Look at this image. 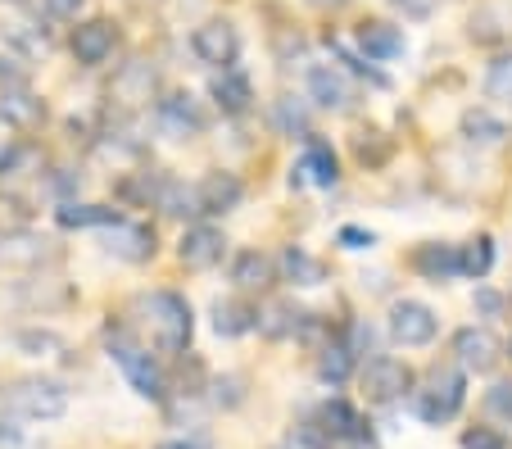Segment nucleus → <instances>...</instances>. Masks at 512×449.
I'll use <instances>...</instances> for the list:
<instances>
[{"instance_id": "1", "label": "nucleus", "mask_w": 512, "mask_h": 449, "mask_svg": "<svg viewBox=\"0 0 512 449\" xmlns=\"http://www.w3.org/2000/svg\"><path fill=\"white\" fill-rule=\"evenodd\" d=\"M136 304H141V313H145V323H150V332H155L159 350L164 354H186L191 332H195L191 304H186L177 291H150V295H141Z\"/></svg>"}, {"instance_id": "2", "label": "nucleus", "mask_w": 512, "mask_h": 449, "mask_svg": "<svg viewBox=\"0 0 512 449\" xmlns=\"http://www.w3.org/2000/svg\"><path fill=\"white\" fill-rule=\"evenodd\" d=\"M463 400H467V372L458 368V363H440V368H431V377H426V391L408 395L413 413L426 422V427H440V422L458 418Z\"/></svg>"}, {"instance_id": "3", "label": "nucleus", "mask_w": 512, "mask_h": 449, "mask_svg": "<svg viewBox=\"0 0 512 449\" xmlns=\"http://www.w3.org/2000/svg\"><path fill=\"white\" fill-rule=\"evenodd\" d=\"M105 345H109V359L123 368V377L132 381V391L141 395V400H155V404L168 400V377H164V368L155 363V354H145V345H136L132 336L114 332V327H109Z\"/></svg>"}, {"instance_id": "4", "label": "nucleus", "mask_w": 512, "mask_h": 449, "mask_svg": "<svg viewBox=\"0 0 512 449\" xmlns=\"http://www.w3.org/2000/svg\"><path fill=\"white\" fill-rule=\"evenodd\" d=\"M68 413V391L50 377H23L5 391V418L14 422H50Z\"/></svg>"}, {"instance_id": "5", "label": "nucleus", "mask_w": 512, "mask_h": 449, "mask_svg": "<svg viewBox=\"0 0 512 449\" xmlns=\"http://www.w3.org/2000/svg\"><path fill=\"white\" fill-rule=\"evenodd\" d=\"M363 395L372 404H399L404 395H413V368L404 359H390V354H377V359L363 368Z\"/></svg>"}, {"instance_id": "6", "label": "nucleus", "mask_w": 512, "mask_h": 449, "mask_svg": "<svg viewBox=\"0 0 512 449\" xmlns=\"http://www.w3.org/2000/svg\"><path fill=\"white\" fill-rule=\"evenodd\" d=\"M435 332H440V318H435L431 304H422V300H395L390 304V336H395L399 345H408V350L431 345Z\"/></svg>"}, {"instance_id": "7", "label": "nucleus", "mask_w": 512, "mask_h": 449, "mask_svg": "<svg viewBox=\"0 0 512 449\" xmlns=\"http://www.w3.org/2000/svg\"><path fill=\"white\" fill-rule=\"evenodd\" d=\"M0 123L19 127V132H32V127L46 123V100L23 78H5L0 82Z\"/></svg>"}, {"instance_id": "8", "label": "nucleus", "mask_w": 512, "mask_h": 449, "mask_svg": "<svg viewBox=\"0 0 512 449\" xmlns=\"http://www.w3.org/2000/svg\"><path fill=\"white\" fill-rule=\"evenodd\" d=\"M191 50L204 64H213V69H232L236 55H241V32L227 19H209L191 32Z\"/></svg>"}, {"instance_id": "9", "label": "nucleus", "mask_w": 512, "mask_h": 449, "mask_svg": "<svg viewBox=\"0 0 512 449\" xmlns=\"http://www.w3.org/2000/svg\"><path fill=\"white\" fill-rule=\"evenodd\" d=\"M155 91H159V69L150 59H132V64H123V69L114 73L109 96H114L123 109H145L155 100Z\"/></svg>"}, {"instance_id": "10", "label": "nucleus", "mask_w": 512, "mask_h": 449, "mask_svg": "<svg viewBox=\"0 0 512 449\" xmlns=\"http://www.w3.org/2000/svg\"><path fill=\"white\" fill-rule=\"evenodd\" d=\"M223 250H227V236L213 223H191L182 232V241H177V259H182L186 268H195V273L223 264Z\"/></svg>"}, {"instance_id": "11", "label": "nucleus", "mask_w": 512, "mask_h": 449, "mask_svg": "<svg viewBox=\"0 0 512 449\" xmlns=\"http://www.w3.org/2000/svg\"><path fill=\"white\" fill-rule=\"evenodd\" d=\"M55 259V241L41 232H28V227H10V232H0V264L10 268H37Z\"/></svg>"}, {"instance_id": "12", "label": "nucleus", "mask_w": 512, "mask_h": 449, "mask_svg": "<svg viewBox=\"0 0 512 449\" xmlns=\"http://www.w3.org/2000/svg\"><path fill=\"white\" fill-rule=\"evenodd\" d=\"M155 114H159V127H164L173 141H191V137L204 132V114H200V105H195L191 91H173V96H164Z\"/></svg>"}, {"instance_id": "13", "label": "nucleus", "mask_w": 512, "mask_h": 449, "mask_svg": "<svg viewBox=\"0 0 512 449\" xmlns=\"http://www.w3.org/2000/svg\"><path fill=\"white\" fill-rule=\"evenodd\" d=\"M413 268L431 286L454 282V277H463V250H458V245H445V241H426L413 250Z\"/></svg>"}, {"instance_id": "14", "label": "nucleus", "mask_w": 512, "mask_h": 449, "mask_svg": "<svg viewBox=\"0 0 512 449\" xmlns=\"http://www.w3.org/2000/svg\"><path fill=\"white\" fill-rule=\"evenodd\" d=\"M114 46H118V28L109 19H87L73 28V55H78V64H87V69L105 64V59L114 55Z\"/></svg>"}, {"instance_id": "15", "label": "nucleus", "mask_w": 512, "mask_h": 449, "mask_svg": "<svg viewBox=\"0 0 512 449\" xmlns=\"http://www.w3.org/2000/svg\"><path fill=\"white\" fill-rule=\"evenodd\" d=\"M209 96H213V105L223 109L227 118H241L245 109L254 105V87H250V73L245 69H218L213 73V87H209Z\"/></svg>"}, {"instance_id": "16", "label": "nucleus", "mask_w": 512, "mask_h": 449, "mask_svg": "<svg viewBox=\"0 0 512 449\" xmlns=\"http://www.w3.org/2000/svg\"><path fill=\"white\" fill-rule=\"evenodd\" d=\"M309 100L322 109H349L354 105V82L336 64H313L309 69Z\"/></svg>"}, {"instance_id": "17", "label": "nucleus", "mask_w": 512, "mask_h": 449, "mask_svg": "<svg viewBox=\"0 0 512 449\" xmlns=\"http://www.w3.org/2000/svg\"><path fill=\"white\" fill-rule=\"evenodd\" d=\"M454 354L463 372H490L499 363V341L485 327H463V332H454Z\"/></svg>"}, {"instance_id": "18", "label": "nucleus", "mask_w": 512, "mask_h": 449, "mask_svg": "<svg viewBox=\"0 0 512 449\" xmlns=\"http://www.w3.org/2000/svg\"><path fill=\"white\" fill-rule=\"evenodd\" d=\"M105 250L114 254V259H127V264H145L150 254H155V232L145 223H118L105 232Z\"/></svg>"}, {"instance_id": "19", "label": "nucleus", "mask_w": 512, "mask_h": 449, "mask_svg": "<svg viewBox=\"0 0 512 449\" xmlns=\"http://www.w3.org/2000/svg\"><path fill=\"white\" fill-rule=\"evenodd\" d=\"M318 427L327 431L331 440H349V445H363V440H368V422L358 418V409L349 400H327L318 409Z\"/></svg>"}, {"instance_id": "20", "label": "nucleus", "mask_w": 512, "mask_h": 449, "mask_svg": "<svg viewBox=\"0 0 512 449\" xmlns=\"http://www.w3.org/2000/svg\"><path fill=\"white\" fill-rule=\"evenodd\" d=\"M277 273H281V282L304 286V291L327 282V264H322L318 254L304 250V245H286V250L277 254Z\"/></svg>"}, {"instance_id": "21", "label": "nucleus", "mask_w": 512, "mask_h": 449, "mask_svg": "<svg viewBox=\"0 0 512 449\" xmlns=\"http://www.w3.org/2000/svg\"><path fill=\"white\" fill-rule=\"evenodd\" d=\"M195 191H200V214H232L245 196V186L236 173H209L195 182Z\"/></svg>"}, {"instance_id": "22", "label": "nucleus", "mask_w": 512, "mask_h": 449, "mask_svg": "<svg viewBox=\"0 0 512 449\" xmlns=\"http://www.w3.org/2000/svg\"><path fill=\"white\" fill-rule=\"evenodd\" d=\"M155 209H164L168 218H200V191L191 182L173 173H159L155 182Z\"/></svg>"}, {"instance_id": "23", "label": "nucleus", "mask_w": 512, "mask_h": 449, "mask_svg": "<svg viewBox=\"0 0 512 449\" xmlns=\"http://www.w3.org/2000/svg\"><path fill=\"white\" fill-rule=\"evenodd\" d=\"M232 282L236 291H268L277 282V259L263 250H241L232 259Z\"/></svg>"}, {"instance_id": "24", "label": "nucleus", "mask_w": 512, "mask_h": 449, "mask_svg": "<svg viewBox=\"0 0 512 449\" xmlns=\"http://www.w3.org/2000/svg\"><path fill=\"white\" fill-rule=\"evenodd\" d=\"M304 318H309V313H300L290 300H268L259 309V332L268 336V341H286V336L304 332Z\"/></svg>"}, {"instance_id": "25", "label": "nucleus", "mask_w": 512, "mask_h": 449, "mask_svg": "<svg viewBox=\"0 0 512 449\" xmlns=\"http://www.w3.org/2000/svg\"><path fill=\"white\" fill-rule=\"evenodd\" d=\"M512 37V5L508 0H490L481 10L472 14V41L481 46H494V41H508Z\"/></svg>"}, {"instance_id": "26", "label": "nucleus", "mask_w": 512, "mask_h": 449, "mask_svg": "<svg viewBox=\"0 0 512 449\" xmlns=\"http://www.w3.org/2000/svg\"><path fill=\"white\" fill-rule=\"evenodd\" d=\"M300 173H304V182H313V186H336L340 182V164H336V150L327 146V141H318V137H309V146H304V159H300Z\"/></svg>"}, {"instance_id": "27", "label": "nucleus", "mask_w": 512, "mask_h": 449, "mask_svg": "<svg viewBox=\"0 0 512 449\" xmlns=\"http://www.w3.org/2000/svg\"><path fill=\"white\" fill-rule=\"evenodd\" d=\"M259 327V309L245 300H213V332L218 336H245Z\"/></svg>"}, {"instance_id": "28", "label": "nucleus", "mask_w": 512, "mask_h": 449, "mask_svg": "<svg viewBox=\"0 0 512 449\" xmlns=\"http://www.w3.org/2000/svg\"><path fill=\"white\" fill-rule=\"evenodd\" d=\"M358 46H363L368 59H395V55H404L408 41L390 23H358Z\"/></svg>"}, {"instance_id": "29", "label": "nucleus", "mask_w": 512, "mask_h": 449, "mask_svg": "<svg viewBox=\"0 0 512 449\" xmlns=\"http://www.w3.org/2000/svg\"><path fill=\"white\" fill-rule=\"evenodd\" d=\"M55 223L59 227H105L109 232V227L123 223V214L109 205H78V200H68V205L55 209Z\"/></svg>"}, {"instance_id": "30", "label": "nucleus", "mask_w": 512, "mask_h": 449, "mask_svg": "<svg viewBox=\"0 0 512 449\" xmlns=\"http://www.w3.org/2000/svg\"><path fill=\"white\" fill-rule=\"evenodd\" d=\"M354 350L345 345V336L340 341H327L322 345V354H318V377L327 381V386H345L349 381V372H354Z\"/></svg>"}, {"instance_id": "31", "label": "nucleus", "mask_w": 512, "mask_h": 449, "mask_svg": "<svg viewBox=\"0 0 512 449\" xmlns=\"http://www.w3.org/2000/svg\"><path fill=\"white\" fill-rule=\"evenodd\" d=\"M463 137L467 141H481V146H494V141L508 137V127H503V118L485 114V109H467V114H463Z\"/></svg>"}, {"instance_id": "32", "label": "nucleus", "mask_w": 512, "mask_h": 449, "mask_svg": "<svg viewBox=\"0 0 512 449\" xmlns=\"http://www.w3.org/2000/svg\"><path fill=\"white\" fill-rule=\"evenodd\" d=\"M41 164V150L28 146V141H14L5 155H0V182H19V177H28V168Z\"/></svg>"}, {"instance_id": "33", "label": "nucleus", "mask_w": 512, "mask_h": 449, "mask_svg": "<svg viewBox=\"0 0 512 449\" xmlns=\"http://www.w3.org/2000/svg\"><path fill=\"white\" fill-rule=\"evenodd\" d=\"M272 123H277V132H286V137H309V109H304V100L295 96H281L277 105H272Z\"/></svg>"}, {"instance_id": "34", "label": "nucleus", "mask_w": 512, "mask_h": 449, "mask_svg": "<svg viewBox=\"0 0 512 449\" xmlns=\"http://www.w3.org/2000/svg\"><path fill=\"white\" fill-rule=\"evenodd\" d=\"M458 250H463V277H476V282H481V277L494 268V241L490 236H476V241L458 245Z\"/></svg>"}, {"instance_id": "35", "label": "nucleus", "mask_w": 512, "mask_h": 449, "mask_svg": "<svg viewBox=\"0 0 512 449\" xmlns=\"http://www.w3.org/2000/svg\"><path fill=\"white\" fill-rule=\"evenodd\" d=\"M19 350H28V354H37V359H50V354H64V336L59 332H50V327H23L19 336Z\"/></svg>"}, {"instance_id": "36", "label": "nucleus", "mask_w": 512, "mask_h": 449, "mask_svg": "<svg viewBox=\"0 0 512 449\" xmlns=\"http://www.w3.org/2000/svg\"><path fill=\"white\" fill-rule=\"evenodd\" d=\"M485 91H490L494 100H512V55H499L485 69Z\"/></svg>"}, {"instance_id": "37", "label": "nucleus", "mask_w": 512, "mask_h": 449, "mask_svg": "<svg viewBox=\"0 0 512 449\" xmlns=\"http://www.w3.org/2000/svg\"><path fill=\"white\" fill-rule=\"evenodd\" d=\"M213 404H223V409L245 404V377H241V372H227V377L213 381Z\"/></svg>"}, {"instance_id": "38", "label": "nucleus", "mask_w": 512, "mask_h": 449, "mask_svg": "<svg viewBox=\"0 0 512 449\" xmlns=\"http://www.w3.org/2000/svg\"><path fill=\"white\" fill-rule=\"evenodd\" d=\"M485 409L494 413V418H503V422H512V381H499L490 395H485Z\"/></svg>"}, {"instance_id": "39", "label": "nucleus", "mask_w": 512, "mask_h": 449, "mask_svg": "<svg viewBox=\"0 0 512 449\" xmlns=\"http://www.w3.org/2000/svg\"><path fill=\"white\" fill-rule=\"evenodd\" d=\"M372 341H377V336H372V327L363 323V318H358V323L345 332V345H349V350H354V359H363V354L372 350Z\"/></svg>"}, {"instance_id": "40", "label": "nucleus", "mask_w": 512, "mask_h": 449, "mask_svg": "<svg viewBox=\"0 0 512 449\" xmlns=\"http://www.w3.org/2000/svg\"><path fill=\"white\" fill-rule=\"evenodd\" d=\"M336 241L345 245V250H372V245H377V236H372L368 227H340Z\"/></svg>"}, {"instance_id": "41", "label": "nucleus", "mask_w": 512, "mask_h": 449, "mask_svg": "<svg viewBox=\"0 0 512 449\" xmlns=\"http://www.w3.org/2000/svg\"><path fill=\"white\" fill-rule=\"evenodd\" d=\"M50 191L59 196V205H68V196L78 191V173H73V168H55V177H50Z\"/></svg>"}, {"instance_id": "42", "label": "nucleus", "mask_w": 512, "mask_h": 449, "mask_svg": "<svg viewBox=\"0 0 512 449\" xmlns=\"http://www.w3.org/2000/svg\"><path fill=\"white\" fill-rule=\"evenodd\" d=\"M476 309H481V318H499V313H503V295L490 291V286H476Z\"/></svg>"}, {"instance_id": "43", "label": "nucleus", "mask_w": 512, "mask_h": 449, "mask_svg": "<svg viewBox=\"0 0 512 449\" xmlns=\"http://www.w3.org/2000/svg\"><path fill=\"white\" fill-rule=\"evenodd\" d=\"M463 449H508L494 431H463Z\"/></svg>"}, {"instance_id": "44", "label": "nucleus", "mask_w": 512, "mask_h": 449, "mask_svg": "<svg viewBox=\"0 0 512 449\" xmlns=\"http://www.w3.org/2000/svg\"><path fill=\"white\" fill-rule=\"evenodd\" d=\"M41 5H46L50 19H78L82 10V0H41Z\"/></svg>"}, {"instance_id": "45", "label": "nucleus", "mask_w": 512, "mask_h": 449, "mask_svg": "<svg viewBox=\"0 0 512 449\" xmlns=\"http://www.w3.org/2000/svg\"><path fill=\"white\" fill-rule=\"evenodd\" d=\"M159 449H213V440L204 436V431H195V436H177V440H164Z\"/></svg>"}, {"instance_id": "46", "label": "nucleus", "mask_w": 512, "mask_h": 449, "mask_svg": "<svg viewBox=\"0 0 512 449\" xmlns=\"http://www.w3.org/2000/svg\"><path fill=\"white\" fill-rule=\"evenodd\" d=\"M313 10H340V5H345V0H309Z\"/></svg>"}, {"instance_id": "47", "label": "nucleus", "mask_w": 512, "mask_h": 449, "mask_svg": "<svg viewBox=\"0 0 512 449\" xmlns=\"http://www.w3.org/2000/svg\"><path fill=\"white\" fill-rule=\"evenodd\" d=\"M5 5H28V0H5Z\"/></svg>"}]
</instances>
